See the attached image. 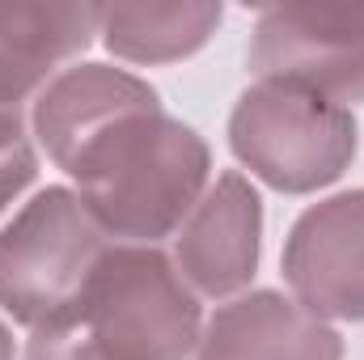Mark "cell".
Returning a JSON list of instances; mask_svg holds the SVG:
<instances>
[{"mask_svg":"<svg viewBox=\"0 0 364 360\" xmlns=\"http://www.w3.org/2000/svg\"><path fill=\"white\" fill-rule=\"evenodd\" d=\"M263 259V199L242 170H225L174 233V268L199 297L246 288Z\"/></svg>","mask_w":364,"mask_h":360,"instance_id":"52a82bcc","label":"cell"},{"mask_svg":"<svg viewBox=\"0 0 364 360\" xmlns=\"http://www.w3.org/2000/svg\"><path fill=\"white\" fill-rule=\"evenodd\" d=\"M279 271L314 318L364 322V186L305 208L284 238Z\"/></svg>","mask_w":364,"mask_h":360,"instance_id":"8992f818","label":"cell"},{"mask_svg":"<svg viewBox=\"0 0 364 360\" xmlns=\"http://www.w3.org/2000/svg\"><path fill=\"white\" fill-rule=\"evenodd\" d=\"M195 360H343V335L284 292L255 288L208 318Z\"/></svg>","mask_w":364,"mask_h":360,"instance_id":"ba28073f","label":"cell"},{"mask_svg":"<svg viewBox=\"0 0 364 360\" xmlns=\"http://www.w3.org/2000/svg\"><path fill=\"white\" fill-rule=\"evenodd\" d=\"M225 9L212 0H174V4H110L102 9L97 34L110 55L127 64H178L208 47Z\"/></svg>","mask_w":364,"mask_h":360,"instance_id":"30bf717a","label":"cell"},{"mask_svg":"<svg viewBox=\"0 0 364 360\" xmlns=\"http://www.w3.org/2000/svg\"><path fill=\"white\" fill-rule=\"evenodd\" d=\"M110 246L77 191H38L0 229V309L30 331L60 322L81 301Z\"/></svg>","mask_w":364,"mask_h":360,"instance_id":"3957f363","label":"cell"},{"mask_svg":"<svg viewBox=\"0 0 364 360\" xmlns=\"http://www.w3.org/2000/svg\"><path fill=\"white\" fill-rule=\"evenodd\" d=\"M233 157L279 195H309L339 182L360 149L356 115L296 85L259 81L229 115Z\"/></svg>","mask_w":364,"mask_h":360,"instance_id":"277c9868","label":"cell"},{"mask_svg":"<svg viewBox=\"0 0 364 360\" xmlns=\"http://www.w3.org/2000/svg\"><path fill=\"white\" fill-rule=\"evenodd\" d=\"M0 360H13V335L4 322H0Z\"/></svg>","mask_w":364,"mask_h":360,"instance_id":"7c38bea8","label":"cell"},{"mask_svg":"<svg viewBox=\"0 0 364 360\" xmlns=\"http://www.w3.org/2000/svg\"><path fill=\"white\" fill-rule=\"evenodd\" d=\"M199 297L157 246L106 250L73 314L30 335L26 360H186L199 348Z\"/></svg>","mask_w":364,"mask_h":360,"instance_id":"7a4b0ae2","label":"cell"},{"mask_svg":"<svg viewBox=\"0 0 364 360\" xmlns=\"http://www.w3.org/2000/svg\"><path fill=\"white\" fill-rule=\"evenodd\" d=\"M250 73L326 102H364V4H272L255 21Z\"/></svg>","mask_w":364,"mask_h":360,"instance_id":"5b68a950","label":"cell"},{"mask_svg":"<svg viewBox=\"0 0 364 360\" xmlns=\"http://www.w3.org/2000/svg\"><path fill=\"white\" fill-rule=\"evenodd\" d=\"M30 127L77 182L106 238L132 246H157L178 233L212 174L203 136L166 115L161 93L127 68L77 64L55 73L34 97Z\"/></svg>","mask_w":364,"mask_h":360,"instance_id":"6da1fadb","label":"cell"},{"mask_svg":"<svg viewBox=\"0 0 364 360\" xmlns=\"http://www.w3.org/2000/svg\"><path fill=\"white\" fill-rule=\"evenodd\" d=\"M97 4H0V110H21L97 34Z\"/></svg>","mask_w":364,"mask_h":360,"instance_id":"9c48e42d","label":"cell"},{"mask_svg":"<svg viewBox=\"0 0 364 360\" xmlns=\"http://www.w3.org/2000/svg\"><path fill=\"white\" fill-rule=\"evenodd\" d=\"M38 179V149L26 136L21 110H0V212Z\"/></svg>","mask_w":364,"mask_h":360,"instance_id":"8fae6325","label":"cell"}]
</instances>
